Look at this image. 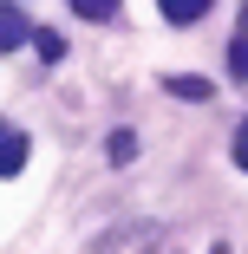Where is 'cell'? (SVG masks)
Returning <instances> with one entry per match:
<instances>
[{
	"label": "cell",
	"instance_id": "5b68a950",
	"mask_svg": "<svg viewBox=\"0 0 248 254\" xmlns=\"http://www.w3.org/2000/svg\"><path fill=\"white\" fill-rule=\"evenodd\" d=\"M229 78H235V85H248V33L229 46Z\"/></svg>",
	"mask_w": 248,
	"mask_h": 254
},
{
	"label": "cell",
	"instance_id": "9c48e42d",
	"mask_svg": "<svg viewBox=\"0 0 248 254\" xmlns=\"http://www.w3.org/2000/svg\"><path fill=\"white\" fill-rule=\"evenodd\" d=\"M235 170H248V124L235 130Z\"/></svg>",
	"mask_w": 248,
	"mask_h": 254
},
{
	"label": "cell",
	"instance_id": "3957f363",
	"mask_svg": "<svg viewBox=\"0 0 248 254\" xmlns=\"http://www.w3.org/2000/svg\"><path fill=\"white\" fill-rule=\"evenodd\" d=\"M157 7H164L170 26H189V20H203V13H209V0H157Z\"/></svg>",
	"mask_w": 248,
	"mask_h": 254
},
{
	"label": "cell",
	"instance_id": "8992f818",
	"mask_svg": "<svg viewBox=\"0 0 248 254\" xmlns=\"http://www.w3.org/2000/svg\"><path fill=\"white\" fill-rule=\"evenodd\" d=\"M72 13H79V20H111L118 0H72Z\"/></svg>",
	"mask_w": 248,
	"mask_h": 254
},
{
	"label": "cell",
	"instance_id": "6da1fadb",
	"mask_svg": "<svg viewBox=\"0 0 248 254\" xmlns=\"http://www.w3.org/2000/svg\"><path fill=\"white\" fill-rule=\"evenodd\" d=\"M26 39H33L26 13H20V7H0V53H13V46H26Z\"/></svg>",
	"mask_w": 248,
	"mask_h": 254
},
{
	"label": "cell",
	"instance_id": "7a4b0ae2",
	"mask_svg": "<svg viewBox=\"0 0 248 254\" xmlns=\"http://www.w3.org/2000/svg\"><path fill=\"white\" fill-rule=\"evenodd\" d=\"M20 163H26V137L0 124V176H20Z\"/></svg>",
	"mask_w": 248,
	"mask_h": 254
},
{
	"label": "cell",
	"instance_id": "52a82bcc",
	"mask_svg": "<svg viewBox=\"0 0 248 254\" xmlns=\"http://www.w3.org/2000/svg\"><path fill=\"white\" fill-rule=\"evenodd\" d=\"M105 150H111V163H131V157H137V137H131V130H111Z\"/></svg>",
	"mask_w": 248,
	"mask_h": 254
},
{
	"label": "cell",
	"instance_id": "ba28073f",
	"mask_svg": "<svg viewBox=\"0 0 248 254\" xmlns=\"http://www.w3.org/2000/svg\"><path fill=\"white\" fill-rule=\"evenodd\" d=\"M33 46H39V59H59V53H66V39H59V33H33Z\"/></svg>",
	"mask_w": 248,
	"mask_h": 254
},
{
	"label": "cell",
	"instance_id": "277c9868",
	"mask_svg": "<svg viewBox=\"0 0 248 254\" xmlns=\"http://www.w3.org/2000/svg\"><path fill=\"white\" fill-rule=\"evenodd\" d=\"M164 91H170V98H189V105H203V98H209V78H189V72H176V78H164Z\"/></svg>",
	"mask_w": 248,
	"mask_h": 254
}]
</instances>
